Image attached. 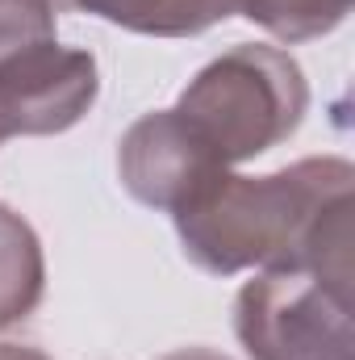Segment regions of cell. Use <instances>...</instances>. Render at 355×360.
<instances>
[{"mask_svg":"<svg viewBox=\"0 0 355 360\" xmlns=\"http://www.w3.org/2000/svg\"><path fill=\"white\" fill-rule=\"evenodd\" d=\"M305 113L301 68L272 46H239L196 76L176 117L226 168L251 160L297 130Z\"/></svg>","mask_w":355,"mask_h":360,"instance_id":"obj_2","label":"cell"},{"mask_svg":"<svg viewBox=\"0 0 355 360\" xmlns=\"http://www.w3.org/2000/svg\"><path fill=\"white\" fill-rule=\"evenodd\" d=\"M343 210H351V168L343 160H305L264 180L222 172L172 214L184 252L201 269L239 272L309 260Z\"/></svg>","mask_w":355,"mask_h":360,"instance_id":"obj_1","label":"cell"},{"mask_svg":"<svg viewBox=\"0 0 355 360\" xmlns=\"http://www.w3.org/2000/svg\"><path fill=\"white\" fill-rule=\"evenodd\" d=\"M172 360H222V356H213V352H180Z\"/></svg>","mask_w":355,"mask_h":360,"instance_id":"obj_10","label":"cell"},{"mask_svg":"<svg viewBox=\"0 0 355 360\" xmlns=\"http://www.w3.org/2000/svg\"><path fill=\"white\" fill-rule=\"evenodd\" d=\"M0 360H42V356H34V352H25V348H0Z\"/></svg>","mask_w":355,"mask_h":360,"instance_id":"obj_9","label":"cell"},{"mask_svg":"<svg viewBox=\"0 0 355 360\" xmlns=\"http://www.w3.org/2000/svg\"><path fill=\"white\" fill-rule=\"evenodd\" d=\"M239 340L255 360H351V269L284 264L251 281Z\"/></svg>","mask_w":355,"mask_h":360,"instance_id":"obj_3","label":"cell"},{"mask_svg":"<svg viewBox=\"0 0 355 360\" xmlns=\"http://www.w3.org/2000/svg\"><path fill=\"white\" fill-rule=\"evenodd\" d=\"M55 38L51 0H0V55Z\"/></svg>","mask_w":355,"mask_h":360,"instance_id":"obj_7","label":"cell"},{"mask_svg":"<svg viewBox=\"0 0 355 360\" xmlns=\"http://www.w3.org/2000/svg\"><path fill=\"white\" fill-rule=\"evenodd\" d=\"M347 4L351 0H239V8L251 21L267 25L272 34H280L288 42L314 38V34L339 25L343 13H347Z\"/></svg>","mask_w":355,"mask_h":360,"instance_id":"obj_6","label":"cell"},{"mask_svg":"<svg viewBox=\"0 0 355 360\" xmlns=\"http://www.w3.org/2000/svg\"><path fill=\"white\" fill-rule=\"evenodd\" d=\"M42 293V260L25 222L0 205V327L25 319Z\"/></svg>","mask_w":355,"mask_h":360,"instance_id":"obj_5","label":"cell"},{"mask_svg":"<svg viewBox=\"0 0 355 360\" xmlns=\"http://www.w3.org/2000/svg\"><path fill=\"white\" fill-rule=\"evenodd\" d=\"M8 134H21V113H17V105H13L8 84L0 80V139H8Z\"/></svg>","mask_w":355,"mask_h":360,"instance_id":"obj_8","label":"cell"},{"mask_svg":"<svg viewBox=\"0 0 355 360\" xmlns=\"http://www.w3.org/2000/svg\"><path fill=\"white\" fill-rule=\"evenodd\" d=\"M51 4L84 8L138 34H196L217 17L239 13V0H51Z\"/></svg>","mask_w":355,"mask_h":360,"instance_id":"obj_4","label":"cell"}]
</instances>
